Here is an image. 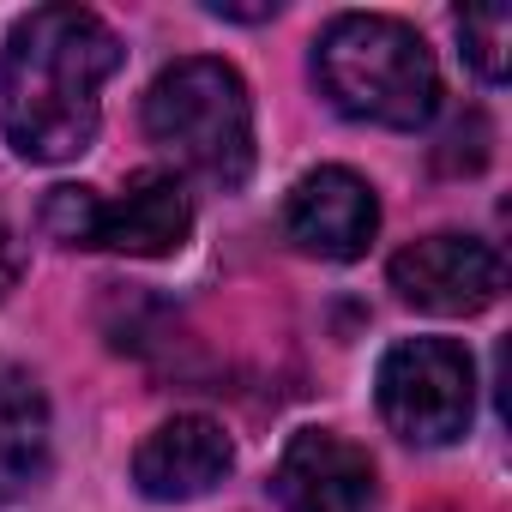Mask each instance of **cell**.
<instances>
[{"instance_id":"3957f363","label":"cell","mask_w":512,"mask_h":512,"mask_svg":"<svg viewBox=\"0 0 512 512\" xmlns=\"http://www.w3.org/2000/svg\"><path fill=\"white\" fill-rule=\"evenodd\" d=\"M145 133L163 157H175V169L217 193H235L253 175V97L247 79L217 55H187L151 79Z\"/></svg>"},{"instance_id":"8fae6325","label":"cell","mask_w":512,"mask_h":512,"mask_svg":"<svg viewBox=\"0 0 512 512\" xmlns=\"http://www.w3.org/2000/svg\"><path fill=\"white\" fill-rule=\"evenodd\" d=\"M458 37H464V61H470L488 85H500L506 67H512V55H506V43H512V7H506V0L464 7V13H458Z\"/></svg>"},{"instance_id":"ba28073f","label":"cell","mask_w":512,"mask_h":512,"mask_svg":"<svg viewBox=\"0 0 512 512\" xmlns=\"http://www.w3.org/2000/svg\"><path fill=\"white\" fill-rule=\"evenodd\" d=\"M229 470H235V446H229V434L211 416H169L133 452V482L157 506L205 500Z\"/></svg>"},{"instance_id":"7a4b0ae2","label":"cell","mask_w":512,"mask_h":512,"mask_svg":"<svg viewBox=\"0 0 512 512\" xmlns=\"http://www.w3.org/2000/svg\"><path fill=\"white\" fill-rule=\"evenodd\" d=\"M314 79L320 97L362 127L416 133L440 109L434 49L386 13H338L314 43Z\"/></svg>"},{"instance_id":"30bf717a","label":"cell","mask_w":512,"mask_h":512,"mask_svg":"<svg viewBox=\"0 0 512 512\" xmlns=\"http://www.w3.org/2000/svg\"><path fill=\"white\" fill-rule=\"evenodd\" d=\"M55 416L31 368L0 362V500H25L49 482Z\"/></svg>"},{"instance_id":"5b68a950","label":"cell","mask_w":512,"mask_h":512,"mask_svg":"<svg viewBox=\"0 0 512 512\" xmlns=\"http://www.w3.org/2000/svg\"><path fill=\"white\" fill-rule=\"evenodd\" d=\"M506 284L500 253L476 235H422L392 253V290L422 314H482Z\"/></svg>"},{"instance_id":"7c38bea8","label":"cell","mask_w":512,"mask_h":512,"mask_svg":"<svg viewBox=\"0 0 512 512\" xmlns=\"http://www.w3.org/2000/svg\"><path fill=\"white\" fill-rule=\"evenodd\" d=\"M91 223H97V187H55L43 199V229L61 247H91Z\"/></svg>"},{"instance_id":"9c48e42d","label":"cell","mask_w":512,"mask_h":512,"mask_svg":"<svg viewBox=\"0 0 512 512\" xmlns=\"http://www.w3.org/2000/svg\"><path fill=\"white\" fill-rule=\"evenodd\" d=\"M193 235V199L181 187V175L145 169L127 181V193L103 199L97 193V223H91V247L103 253H127V260H169Z\"/></svg>"},{"instance_id":"8992f818","label":"cell","mask_w":512,"mask_h":512,"mask_svg":"<svg viewBox=\"0 0 512 512\" xmlns=\"http://www.w3.org/2000/svg\"><path fill=\"white\" fill-rule=\"evenodd\" d=\"M380 229V199L374 187L344 169V163H326V169H308L290 199H284V235L314 253V260H362L368 241Z\"/></svg>"},{"instance_id":"277c9868","label":"cell","mask_w":512,"mask_h":512,"mask_svg":"<svg viewBox=\"0 0 512 512\" xmlns=\"http://www.w3.org/2000/svg\"><path fill=\"white\" fill-rule=\"evenodd\" d=\"M380 416L410 446H452L476 416V362L452 338H398L374 374Z\"/></svg>"},{"instance_id":"6da1fadb","label":"cell","mask_w":512,"mask_h":512,"mask_svg":"<svg viewBox=\"0 0 512 512\" xmlns=\"http://www.w3.org/2000/svg\"><path fill=\"white\" fill-rule=\"evenodd\" d=\"M121 37L91 7H37L0 55V127L25 163H67L103 127V85L121 73Z\"/></svg>"},{"instance_id":"4fadbf2b","label":"cell","mask_w":512,"mask_h":512,"mask_svg":"<svg viewBox=\"0 0 512 512\" xmlns=\"http://www.w3.org/2000/svg\"><path fill=\"white\" fill-rule=\"evenodd\" d=\"M13 272H19V260H13V229H7V217H0V290L13 284Z\"/></svg>"},{"instance_id":"52a82bcc","label":"cell","mask_w":512,"mask_h":512,"mask_svg":"<svg viewBox=\"0 0 512 512\" xmlns=\"http://www.w3.org/2000/svg\"><path fill=\"white\" fill-rule=\"evenodd\" d=\"M272 494L284 512H374V458L338 428L290 434Z\"/></svg>"}]
</instances>
